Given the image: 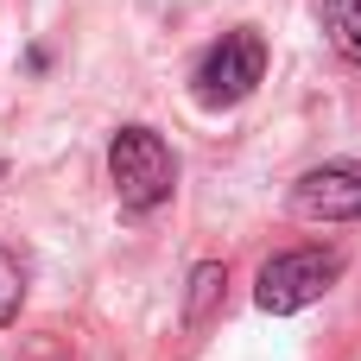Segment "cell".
Returning <instances> with one entry per match:
<instances>
[{"instance_id":"6da1fadb","label":"cell","mask_w":361,"mask_h":361,"mask_svg":"<svg viewBox=\"0 0 361 361\" xmlns=\"http://www.w3.org/2000/svg\"><path fill=\"white\" fill-rule=\"evenodd\" d=\"M108 184H114L121 209L146 216V209H159V203L171 197L178 159H171V146H165L152 127H121V133L108 140Z\"/></svg>"},{"instance_id":"3957f363","label":"cell","mask_w":361,"mask_h":361,"mask_svg":"<svg viewBox=\"0 0 361 361\" xmlns=\"http://www.w3.org/2000/svg\"><path fill=\"white\" fill-rule=\"evenodd\" d=\"M336 279H343V254H336V247H292V254H273V260L260 267L254 305L273 311V317H292V311L317 305Z\"/></svg>"},{"instance_id":"7a4b0ae2","label":"cell","mask_w":361,"mask_h":361,"mask_svg":"<svg viewBox=\"0 0 361 361\" xmlns=\"http://www.w3.org/2000/svg\"><path fill=\"white\" fill-rule=\"evenodd\" d=\"M260 76H267V38H260L254 25H235V32H222V38L197 57L190 95H197L203 108H235V102H247V95L260 89Z\"/></svg>"},{"instance_id":"8992f818","label":"cell","mask_w":361,"mask_h":361,"mask_svg":"<svg viewBox=\"0 0 361 361\" xmlns=\"http://www.w3.org/2000/svg\"><path fill=\"white\" fill-rule=\"evenodd\" d=\"M324 32H330L336 57L361 63V0H324Z\"/></svg>"},{"instance_id":"5b68a950","label":"cell","mask_w":361,"mask_h":361,"mask_svg":"<svg viewBox=\"0 0 361 361\" xmlns=\"http://www.w3.org/2000/svg\"><path fill=\"white\" fill-rule=\"evenodd\" d=\"M222 286H228L222 260H203V267L190 273V292H184V324H190V330H203V324L216 317V305H222Z\"/></svg>"},{"instance_id":"ba28073f","label":"cell","mask_w":361,"mask_h":361,"mask_svg":"<svg viewBox=\"0 0 361 361\" xmlns=\"http://www.w3.org/2000/svg\"><path fill=\"white\" fill-rule=\"evenodd\" d=\"M0 171H6V165H0Z\"/></svg>"},{"instance_id":"52a82bcc","label":"cell","mask_w":361,"mask_h":361,"mask_svg":"<svg viewBox=\"0 0 361 361\" xmlns=\"http://www.w3.org/2000/svg\"><path fill=\"white\" fill-rule=\"evenodd\" d=\"M19 298H25V273H19V260L0 247V330L19 317Z\"/></svg>"},{"instance_id":"277c9868","label":"cell","mask_w":361,"mask_h":361,"mask_svg":"<svg viewBox=\"0 0 361 361\" xmlns=\"http://www.w3.org/2000/svg\"><path fill=\"white\" fill-rule=\"evenodd\" d=\"M292 216L298 222H355L361 216V165H311L292 184Z\"/></svg>"}]
</instances>
